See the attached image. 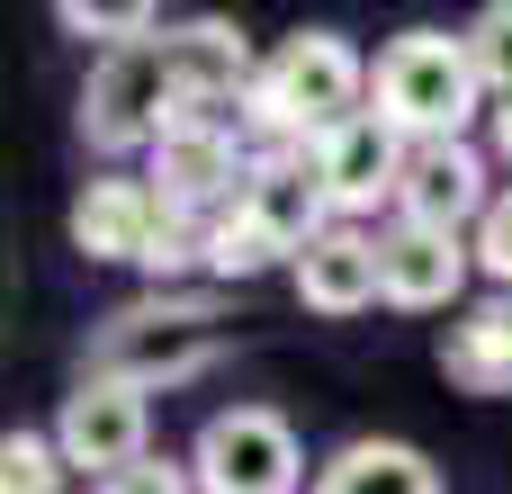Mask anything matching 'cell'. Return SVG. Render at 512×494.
<instances>
[{
  "instance_id": "obj_1",
  "label": "cell",
  "mask_w": 512,
  "mask_h": 494,
  "mask_svg": "<svg viewBox=\"0 0 512 494\" xmlns=\"http://www.w3.org/2000/svg\"><path fill=\"white\" fill-rule=\"evenodd\" d=\"M243 117H252L261 135H279V144L315 153L324 135H342L351 117H369V63H360V45H351V36H333V27L288 36V45L261 63V81H252Z\"/></svg>"
},
{
  "instance_id": "obj_2",
  "label": "cell",
  "mask_w": 512,
  "mask_h": 494,
  "mask_svg": "<svg viewBox=\"0 0 512 494\" xmlns=\"http://www.w3.org/2000/svg\"><path fill=\"white\" fill-rule=\"evenodd\" d=\"M369 108L405 135V144H468V117L486 108L477 54L450 27H405L378 45L369 63Z\"/></svg>"
},
{
  "instance_id": "obj_3",
  "label": "cell",
  "mask_w": 512,
  "mask_h": 494,
  "mask_svg": "<svg viewBox=\"0 0 512 494\" xmlns=\"http://www.w3.org/2000/svg\"><path fill=\"white\" fill-rule=\"evenodd\" d=\"M216 360H225V324H216L207 297H162L153 288L90 333V378H117V387H144V396L216 369Z\"/></svg>"
},
{
  "instance_id": "obj_4",
  "label": "cell",
  "mask_w": 512,
  "mask_h": 494,
  "mask_svg": "<svg viewBox=\"0 0 512 494\" xmlns=\"http://www.w3.org/2000/svg\"><path fill=\"white\" fill-rule=\"evenodd\" d=\"M171 117H180V81H171L162 36L90 63V81H81V144L90 153H153Z\"/></svg>"
},
{
  "instance_id": "obj_5",
  "label": "cell",
  "mask_w": 512,
  "mask_h": 494,
  "mask_svg": "<svg viewBox=\"0 0 512 494\" xmlns=\"http://www.w3.org/2000/svg\"><path fill=\"white\" fill-rule=\"evenodd\" d=\"M153 198L171 207V216H189V225H207V216H225L234 198H243V180H252V153L234 144V126H225V108H180L171 126H162V144H153Z\"/></svg>"
},
{
  "instance_id": "obj_6",
  "label": "cell",
  "mask_w": 512,
  "mask_h": 494,
  "mask_svg": "<svg viewBox=\"0 0 512 494\" xmlns=\"http://www.w3.org/2000/svg\"><path fill=\"white\" fill-rule=\"evenodd\" d=\"M189 468H198V494H297V477H306L297 432H288V414H270V405L207 414Z\"/></svg>"
},
{
  "instance_id": "obj_7",
  "label": "cell",
  "mask_w": 512,
  "mask_h": 494,
  "mask_svg": "<svg viewBox=\"0 0 512 494\" xmlns=\"http://www.w3.org/2000/svg\"><path fill=\"white\" fill-rule=\"evenodd\" d=\"M54 450H63V468H81L90 486H108V477L135 468V459H153V405H144V387L81 378V387L63 396V414H54Z\"/></svg>"
},
{
  "instance_id": "obj_8",
  "label": "cell",
  "mask_w": 512,
  "mask_h": 494,
  "mask_svg": "<svg viewBox=\"0 0 512 494\" xmlns=\"http://www.w3.org/2000/svg\"><path fill=\"white\" fill-rule=\"evenodd\" d=\"M234 207L279 243V261H297L315 234L342 225V216H333V189H324V171H315V153H297V144H270V153L252 162V180H243Z\"/></svg>"
},
{
  "instance_id": "obj_9",
  "label": "cell",
  "mask_w": 512,
  "mask_h": 494,
  "mask_svg": "<svg viewBox=\"0 0 512 494\" xmlns=\"http://www.w3.org/2000/svg\"><path fill=\"white\" fill-rule=\"evenodd\" d=\"M405 162H414V144H405L378 108H369V117H351L342 135H324V144H315V171H324V189H333V216H342V225H360L378 198L396 207Z\"/></svg>"
},
{
  "instance_id": "obj_10",
  "label": "cell",
  "mask_w": 512,
  "mask_h": 494,
  "mask_svg": "<svg viewBox=\"0 0 512 494\" xmlns=\"http://www.w3.org/2000/svg\"><path fill=\"white\" fill-rule=\"evenodd\" d=\"M486 207H495V189H486V153L477 144H414L405 189H396V225L459 234V225H486Z\"/></svg>"
},
{
  "instance_id": "obj_11",
  "label": "cell",
  "mask_w": 512,
  "mask_h": 494,
  "mask_svg": "<svg viewBox=\"0 0 512 494\" xmlns=\"http://www.w3.org/2000/svg\"><path fill=\"white\" fill-rule=\"evenodd\" d=\"M162 225H171V207L153 198V180H90L81 198H72V243L90 252V261H153V243H162Z\"/></svg>"
},
{
  "instance_id": "obj_12",
  "label": "cell",
  "mask_w": 512,
  "mask_h": 494,
  "mask_svg": "<svg viewBox=\"0 0 512 494\" xmlns=\"http://www.w3.org/2000/svg\"><path fill=\"white\" fill-rule=\"evenodd\" d=\"M468 261H477V243H459V234H432V225H387V234H378L387 306H405V315L459 306V288H468Z\"/></svg>"
},
{
  "instance_id": "obj_13",
  "label": "cell",
  "mask_w": 512,
  "mask_h": 494,
  "mask_svg": "<svg viewBox=\"0 0 512 494\" xmlns=\"http://www.w3.org/2000/svg\"><path fill=\"white\" fill-rule=\"evenodd\" d=\"M162 54H171L180 108H225V99H252V81H261V63H252L243 27H225V18H189V27H162Z\"/></svg>"
},
{
  "instance_id": "obj_14",
  "label": "cell",
  "mask_w": 512,
  "mask_h": 494,
  "mask_svg": "<svg viewBox=\"0 0 512 494\" xmlns=\"http://www.w3.org/2000/svg\"><path fill=\"white\" fill-rule=\"evenodd\" d=\"M288 270H297V297H306L315 315H360V306H378V297H387L378 234H369V225H333V234H315Z\"/></svg>"
},
{
  "instance_id": "obj_15",
  "label": "cell",
  "mask_w": 512,
  "mask_h": 494,
  "mask_svg": "<svg viewBox=\"0 0 512 494\" xmlns=\"http://www.w3.org/2000/svg\"><path fill=\"white\" fill-rule=\"evenodd\" d=\"M441 369L459 396H512V297H477L450 333H441Z\"/></svg>"
},
{
  "instance_id": "obj_16",
  "label": "cell",
  "mask_w": 512,
  "mask_h": 494,
  "mask_svg": "<svg viewBox=\"0 0 512 494\" xmlns=\"http://www.w3.org/2000/svg\"><path fill=\"white\" fill-rule=\"evenodd\" d=\"M315 494H441V468H432L414 441H351V450L315 477Z\"/></svg>"
},
{
  "instance_id": "obj_17",
  "label": "cell",
  "mask_w": 512,
  "mask_h": 494,
  "mask_svg": "<svg viewBox=\"0 0 512 494\" xmlns=\"http://www.w3.org/2000/svg\"><path fill=\"white\" fill-rule=\"evenodd\" d=\"M54 18H63L72 36H90L99 54H126V45H153V36H162V9H153V0H63Z\"/></svg>"
},
{
  "instance_id": "obj_18",
  "label": "cell",
  "mask_w": 512,
  "mask_h": 494,
  "mask_svg": "<svg viewBox=\"0 0 512 494\" xmlns=\"http://www.w3.org/2000/svg\"><path fill=\"white\" fill-rule=\"evenodd\" d=\"M270 261H279V243H270V234H261L243 207L207 216V270H216V279H261Z\"/></svg>"
},
{
  "instance_id": "obj_19",
  "label": "cell",
  "mask_w": 512,
  "mask_h": 494,
  "mask_svg": "<svg viewBox=\"0 0 512 494\" xmlns=\"http://www.w3.org/2000/svg\"><path fill=\"white\" fill-rule=\"evenodd\" d=\"M0 494H63V450H54V432H9V441H0Z\"/></svg>"
},
{
  "instance_id": "obj_20",
  "label": "cell",
  "mask_w": 512,
  "mask_h": 494,
  "mask_svg": "<svg viewBox=\"0 0 512 494\" xmlns=\"http://www.w3.org/2000/svg\"><path fill=\"white\" fill-rule=\"evenodd\" d=\"M468 54H477V81L495 99H512V0H486L468 18Z\"/></svg>"
},
{
  "instance_id": "obj_21",
  "label": "cell",
  "mask_w": 512,
  "mask_h": 494,
  "mask_svg": "<svg viewBox=\"0 0 512 494\" xmlns=\"http://www.w3.org/2000/svg\"><path fill=\"white\" fill-rule=\"evenodd\" d=\"M90 494H198V468H189V459H162V450H153V459L117 468L108 486H90Z\"/></svg>"
},
{
  "instance_id": "obj_22",
  "label": "cell",
  "mask_w": 512,
  "mask_h": 494,
  "mask_svg": "<svg viewBox=\"0 0 512 494\" xmlns=\"http://www.w3.org/2000/svg\"><path fill=\"white\" fill-rule=\"evenodd\" d=\"M477 261H486V279L512 297V189L486 207V225H477Z\"/></svg>"
},
{
  "instance_id": "obj_23",
  "label": "cell",
  "mask_w": 512,
  "mask_h": 494,
  "mask_svg": "<svg viewBox=\"0 0 512 494\" xmlns=\"http://www.w3.org/2000/svg\"><path fill=\"white\" fill-rule=\"evenodd\" d=\"M495 153L512 162V99H495Z\"/></svg>"
}]
</instances>
